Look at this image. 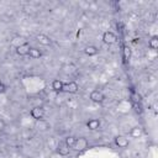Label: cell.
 I'll return each instance as SVG.
<instances>
[{
	"instance_id": "6da1fadb",
	"label": "cell",
	"mask_w": 158,
	"mask_h": 158,
	"mask_svg": "<svg viewBox=\"0 0 158 158\" xmlns=\"http://www.w3.org/2000/svg\"><path fill=\"white\" fill-rule=\"evenodd\" d=\"M116 41H117V36H116L112 31H105V32L102 33V42H104V43L111 46V44L116 43Z\"/></svg>"
},
{
	"instance_id": "7a4b0ae2",
	"label": "cell",
	"mask_w": 158,
	"mask_h": 158,
	"mask_svg": "<svg viewBox=\"0 0 158 158\" xmlns=\"http://www.w3.org/2000/svg\"><path fill=\"white\" fill-rule=\"evenodd\" d=\"M78 90H79V85H78V83L74 81V80L67 81V83H64V85H63V91H65V93L75 94V93H78Z\"/></svg>"
},
{
	"instance_id": "3957f363",
	"label": "cell",
	"mask_w": 158,
	"mask_h": 158,
	"mask_svg": "<svg viewBox=\"0 0 158 158\" xmlns=\"http://www.w3.org/2000/svg\"><path fill=\"white\" fill-rule=\"evenodd\" d=\"M44 114H46V111H44V109L42 106H35L30 111L31 117L35 118V120H42L44 117Z\"/></svg>"
},
{
	"instance_id": "277c9868",
	"label": "cell",
	"mask_w": 158,
	"mask_h": 158,
	"mask_svg": "<svg viewBox=\"0 0 158 158\" xmlns=\"http://www.w3.org/2000/svg\"><path fill=\"white\" fill-rule=\"evenodd\" d=\"M88 146H89L88 139L85 137H79V138H75V143H74L73 148L80 152V151H85L88 148Z\"/></svg>"
},
{
	"instance_id": "5b68a950",
	"label": "cell",
	"mask_w": 158,
	"mask_h": 158,
	"mask_svg": "<svg viewBox=\"0 0 158 158\" xmlns=\"http://www.w3.org/2000/svg\"><path fill=\"white\" fill-rule=\"evenodd\" d=\"M89 99L93 101V102H102L105 100V95L102 91L100 90H93L90 94H89Z\"/></svg>"
},
{
	"instance_id": "8992f818",
	"label": "cell",
	"mask_w": 158,
	"mask_h": 158,
	"mask_svg": "<svg viewBox=\"0 0 158 158\" xmlns=\"http://www.w3.org/2000/svg\"><path fill=\"white\" fill-rule=\"evenodd\" d=\"M115 144L118 147V148H127L128 144H130V141L126 136H122V135H118L115 137Z\"/></svg>"
},
{
	"instance_id": "52a82bcc",
	"label": "cell",
	"mask_w": 158,
	"mask_h": 158,
	"mask_svg": "<svg viewBox=\"0 0 158 158\" xmlns=\"http://www.w3.org/2000/svg\"><path fill=\"white\" fill-rule=\"evenodd\" d=\"M57 153H58L59 156H68V154L70 153V147H69L64 141H62V142H59L58 146H57Z\"/></svg>"
},
{
	"instance_id": "ba28073f",
	"label": "cell",
	"mask_w": 158,
	"mask_h": 158,
	"mask_svg": "<svg viewBox=\"0 0 158 158\" xmlns=\"http://www.w3.org/2000/svg\"><path fill=\"white\" fill-rule=\"evenodd\" d=\"M30 49H31L30 43H28V42H23L22 44H20V46L16 47V53H17L19 56H28Z\"/></svg>"
},
{
	"instance_id": "9c48e42d",
	"label": "cell",
	"mask_w": 158,
	"mask_h": 158,
	"mask_svg": "<svg viewBox=\"0 0 158 158\" xmlns=\"http://www.w3.org/2000/svg\"><path fill=\"white\" fill-rule=\"evenodd\" d=\"M36 40H37V42H38L40 44H42V46H51V44H52V40L49 38V36L43 35V33L37 35V36H36Z\"/></svg>"
},
{
	"instance_id": "30bf717a",
	"label": "cell",
	"mask_w": 158,
	"mask_h": 158,
	"mask_svg": "<svg viewBox=\"0 0 158 158\" xmlns=\"http://www.w3.org/2000/svg\"><path fill=\"white\" fill-rule=\"evenodd\" d=\"M84 53H85L86 56H89V57L96 56V54L99 53V48H98L96 46H94V44H89V46H86V47L84 48Z\"/></svg>"
},
{
	"instance_id": "8fae6325",
	"label": "cell",
	"mask_w": 158,
	"mask_h": 158,
	"mask_svg": "<svg viewBox=\"0 0 158 158\" xmlns=\"http://www.w3.org/2000/svg\"><path fill=\"white\" fill-rule=\"evenodd\" d=\"M100 126V121L98 118H90L88 122H86V127L90 130V131H95L98 130Z\"/></svg>"
},
{
	"instance_id": "7c38bea8",
	"label": "cell",
	"mask_w": 158,
	"mask_h": 158,
	"mask_svg": "<svg viewBox=\"0 0 158 158\" xmlns=\"http://www.w3.org/2000/svg\"><path fill=\"white\" fill-rule=\"evenodd\" d=\"M142 135H143V130H142L139 126H136V127H133V128L130 131V136L133 137V138H139Z\"/></svg>"
},
{
	"instance_id": "4fadbf2b",
	"label": "cell",
	"mask_w": 158,
	"mask_h": 158,
	"mask_svg": "<svg viewBox=\"0 0 158 158\" xmlns=\"http://www.w3.org/2000/svg\"><path fill=\"white\" fill-rule=\"evenodd\" d=\"M63 85H64V83L59 79H54L52 81V89L54 91H63Z\"/></svg>"
},
{
	"instance_id": "5bb4252c",
	"label": "cell",
	"mask_w": 158,
	"mask_h": 158,
	"mask_svg": "<svg viewBox=\"0 0 158 158\" xmlns=\"http://www.w3.org/2000/svg\"><path fill=\"white\" fill-rule=\"evenodd\" d=\"M148 46H149V48L151 49H153V51H156L157 48H158V36H152L151 37V40L148 41Z\"/></svg>"
},
{
	"instance_id": "9a60e30c",
	"label": "cell",
	"mask_w": 158,
	"mask_h": 158,
	"mask_svg": "<svg viewBox=\"0 0 158 158\" xmlns=\"http://www.w3.org/2000/svg\"><path fill=\"white\" fill-rule=\"evenodd\" d=\"M28 56H30L32 59H38V58L42 56V52H41L38 48H31L30 52H28Z\"/></svg>"
},
{
	"instance_id": "2e32d148",
	"label": "cell",
	"mask_w": 158,
	"mask_h": 158,
	"mask_svg": "<svg viewBox=\"0 0 158 158\" xmlns=\"http://www.w3.org/2000/svg\"><path fill=\"white\" fill-rule=\"evenodd\" d=\"M64 142H65L70 148H73V146H74V143H75V137H73V136H68V137L64 139Z\"/></svg>"
},
{
	"instance_id": "e0dca14e",
	"label": "cell",
	"mask_w": 158,
	"mask_h": 158,
	"mask_svg": "<svg viewBox=\"0 0 158 158\" xmlns=\"http://www.w3.org/2000/svg\"><path fill=\"white\" fill-rule=\"evenodd\" d=\"M131 54H132L131 48H130V47H125V48H123V57H125L126 59H128V58L131 57Z\"/></svg>"
},
{
	"instance_id": "ac0fdd59",
	"label": "cell",
	"mask_w": 158,
	"mask_h": 158,
	"mask_svg": "<svg viewBox=\"0 0 158 158\" xmlns=\"http://www.w3.org/2000/svg\"><path fill=\"white\" fill-rule=\"evenodd\" d=\"M5 91H6V85L2 81H0V94H4Z\"/></svg>"
},
{
	"instance_id": "d6986e66",
	"label": "cell",
	"mask_w": 158,
	"mask_h": 158,
	"mask_svg": "<svg viewBox=\"0 0 158 158\" xmlns=\"http://www.w3.org/2000/svg\"><path fill=\"white\" fill-rule=\"evenodd\" d=\"M5 125H6L5 121H4L2 118H0V131H2V130L5 128Z\"/></svg>"
}]
</instances>
